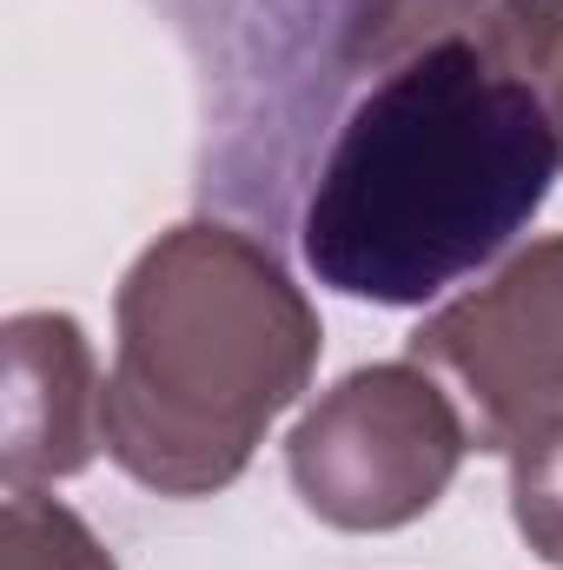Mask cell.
Wrapping results in <instances>:
<instances>
[{"label": "cell", "instance_id": "3957f363", "mask_svg": "<svg viewBox=\"0 0 563 570\" xmlns=\"http://www.w3.org/2000/svg\"><path fill=\"white\" fill-rule=\"evenodd\" d=\"M517 524L551 564H563V419L517 444Z\"/></svg>", "mask_w": 563, "mask_h": 570}, {"label": "cell", "instance_id": "6da1fadb", "mask_svg": "<svg viewBox=\"0 0 563 570\" xmlns=\"http://www.w3.org/2000/svg\"><path fill=\"white\" fill-rule=\"evenodd\" d=\"M504 13L511 0L484 27L451 20L412 40L358 94L298 219V253L318 285L424 305L537 219L563 127L551 94L504 60Z\"/></svg>", "mask_w": 563, "mask_h": 570}, {"label": "cell", "instance_id": "7a4b0ae2", "mask_svg": "<svg viewBox=\"0 0 563 570\" xmlns=\"http://www.w3.org/2000/svg\"><path fill=\"white\" fill-rule=\"evenodd\" d=\"M120 318H127V345H120V379L107 392V444L134 478L159 484V491H206L246 464L206 372L226 385V399L246 412V425L259 431L298 392L312 345H318L298 298L279 305L273 318L246 325L239 338L199 345L206 338L199 226H186L179 239L146 253L140 273L127 279Z\"/></svg>", "mask_w": 563, "mask_h": 570}]
</instances>
